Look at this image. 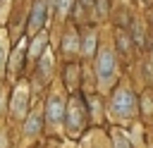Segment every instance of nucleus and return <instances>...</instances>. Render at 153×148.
I'll list each match as a JSON object with an SVG mask.
<instances>
[{"label":"nucleus","instance_id":"4","mask_svg":"<svg viewBox=\"0 0 153 148\" xmlns=\"http://www.w3.org/2000/svg\"><path fill=\"white\" fill-rule=\"evenodd\" d=\"M26 112V86H19L14 91V100H12V115L14 117H24Z\"/></svg>","mask_w":153,"mask_h":148},{"label":"nucleus","instance_id":"6","mask_svg":"<svg viewBox=\"0 0 153 148\" xmlns=\"http://www.w3.org/2000/svg\"><path fill=\"white\" fill-rule=\"evenodd\" d=\"M43 19H45V0H38L36 2V7H33V14H31V29L36 31L41 24H43Z\"/></svg>","mask_w":153,"mask_h":148},{"label":"nucleus","instance_id":"3","mask_svg":"<svg viewBox=\"0 0 153 148\" xmlns=\"http://www.w3.org/2000/svg\"><path fill=\"white\" fill-rule=\"evenodd\" d=\"M84 117H86V112H84L81 103L74 98V100L69 103V129H72V131H76V129L84 124Z\"/></svg>","mask_w":153,"mask_h":148},{"label":"nucleus","instance_id":"14","mask_svg":"<svg viewBox=\"0 0 153 148\" xmlns=\"http://www.w3.org/2000/svg\"><path fill=\"white\" fill-rule=\"evenodd\" d=\"M151 148H153V146H151Z\"/></svg>","mask_w":153,"mask_h":148},{"label":"nucleus","instance_id":"9","mask_svg":"<svg viewBox=\"0 0 153 148\" xmlns=\"http://www.w3.org/2000/svg\"><path fill=\"white\" fill-rule=\"evenodd\" d=\"M93 41H96V33L91 31V33L86 36V43H84V53H86V55H91V53H93Z\"/></svg>","mask_w":153,"mask_h":148},{"label":"nucleus","instance_id":"8","mask_svg":"<svg viewBox=\"0 0 153 148\" xmlns=\"http://www.w3.org/2000/svg\"><path fill=\"white\" fill-rule=\"evenodd\" d=\"M112 143H115V148H129L127 134H124V131H120V129H115V131H112Z\"/></svg>","mask_w":153,"mask_h":148},{"label":"nucleus","instance_id":"1","mask_svg":"<svg viewBox=\"0 0 153 148\" xmlns=\"http://www.w3.org/2000/svg\"><path fill=\"white\" fill-rule=\"evenodd\" d=\"M110 110H112V115L117 119H131L134 112H136V98L131 95L129 88H117L115 95H112Z\"/></svg>","mask_w":153,"mask_h":148},{"label":"nucleus","instance_id":"5","mask_svg":"<svg viewBox=\"0 0 153 148\" xmlns=\"http://www.w3.org/2000/svg\"><path fill=\"white\" fill-rule=\"evenodd\" d=\"M48 119L50 122H60L62 119V98L60 95H53L48 100Z\"/></svg>","mask_w":153,"mask_h":148},{"label":"nucleus","instance_id":"12","mask_svg":"<svg viewBox=\"0 0 153 148\" xmlns=\"http://www.w3.org/2000/svg\"><path fill=\"white\" fill-rule=\"evenodd\" d=\"M50 69V55H43V74H48Z\"/></svg>","mask_w":153,"mask_h":148},{"label":"nucleus","instance_id":"10","mask_svg":"<svg viewBox=\"0 0 153 148\" xmlns=\"http://www.w3.org/2000/svg\"><path fill=\"white\" fill-rule=\"evenodd\" d=\"M43 41H45V36L41 33V36L36 38V43H33V48H31V55H38V53L43 50Z\"/></svg>","mask_w":153,"mask_h":148},{"label":"nucleus","instance_id":"13","mask_svg":"<svg viewBox=\"0 0 153 148\" xmlns=\"http://www.w3.org/2000/svg\"><path fill=\"white\" fill-rule=\"evenodd\" d=\"M84 5H91V0H84Z\"/></svg>","mask_w":153,"mask_h":148},{"label":"nucleus","instance_id":"7","mask_svg":"<svg viewBox=\"0 0 153 148\" xmlns=\"http://www.w3.org/2000/svg\"><path fill=\"white\" fill-rule=\"evenodd\" d=\"M38 129H41V115H38V112H33L31 117H26V124H24V134H26V136H33Z\"/></svg>","mask_w":153,"mask_h":148},{"label":"nucleus","instance_id":"11","mask_svg":"<svg viewBox=\"0 0 153 148\" xmlns=\"http://www.w3.org/2000/svg\"><path fill=\"white\" fill-rule=\"evenodd\" d=\"M5 62V33H0V67Z\"/></svg>","mask_w":153,"mask_h":148},{"label":"nucleus","instance_id":"2","mask_svg":"<svg viewBox=\"0 0 153 148\" xmlns=\"http://www.w3.org/2000/svg\"><path fill=\"white\" fill-rule=\"evenodd\" d=\"M112 74H115V57H112V50H110V48H103L100 55H98V79H100V84L108 86L110 79H112Z\"/></svg>","mask_w":153,"mask_h":148}]
</instances>
